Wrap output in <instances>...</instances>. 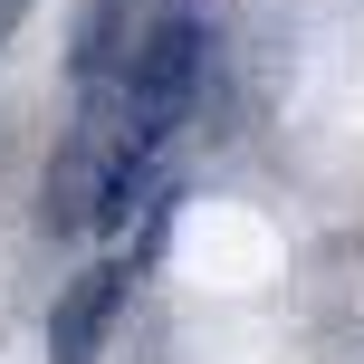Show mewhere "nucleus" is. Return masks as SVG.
Masks as SVG:
<instances>
[{
    "label": "nucleus",
    "mask_w": 364,
    "mask_h": 364,
    "mask_svg": "<svg viewBox=\"0 0 364 364\" xmlns=\"http://www.w3.org/2000/svg\"><path fill=\"white\" fill-rule=\"evenodd\" d=\"M201 58H211V29L201 10H164L144 38L125 48V134L134 144H164V134L192 115V87H201Z\"/></svg>",
    "instance_id": "1"
},
{
    "label": "nucleus",
    "mask_w": 364,
    "mask_h": 364,
    "mask_svg": "<svg viewBox=\"0 0 364 364\" xmlns=\"http://www.w3.org/2000/svg\"><path fill=\"white\" fill-rule=\"evenodd\" d=\"M125 288H134L125 259H106V269L77 278V288L58 297V316H48V364H96V346H106V326H115V307H125Z\"/></svg>",
    "instance_id": "2"
},
{
    "label": "nucleus",
    "mask_w": 364,
    "mask_h": 364,
    "mask_svg": "<svg viewBox=\"0 0 364 364\" xmlns=\"http://www.w3.org/2000/svg\"><path fill=\"white\" fill-rule=\"evenodd\" d=\"M115 48H125V0H96V10H87V38H77V77H106Z\"/></svg>",
    "instance_id": "3"
}]
</instances>
